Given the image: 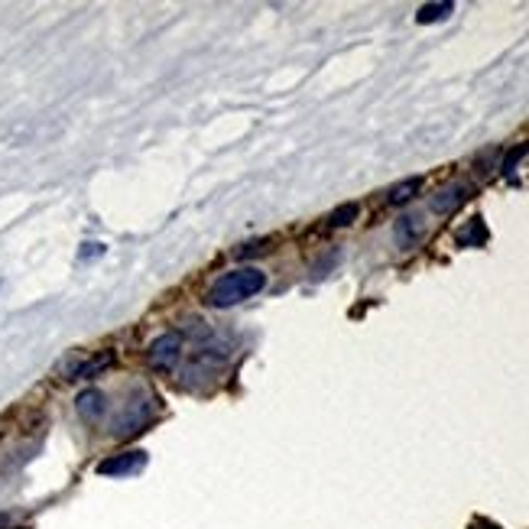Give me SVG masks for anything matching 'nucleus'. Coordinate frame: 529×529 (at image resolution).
Masks as SVG:
<instances>
[{"instance_id":"nucleus-1","label":"nucleus","mask_w":529,"mask_h":529,"mask_svg":"<svg viewBox=\"0 0 529 529\" xmlns=\"http://www.w3.org/2000/svg\"><path fill=\"white\" fill-rule=\"evenodd\" d=\"M266 286V273L256 270V266H240V270H231V273L218 276L212 282V289L205 296V302L212 309H231L244 299H254L256 292H263Z\"/></svg>"},{"instance_id":"nucleus-2","label":"nucleus","mask_w":529,"mask_h":529,"mask_svg":"<svg viewBox=\"0 0 529 529\" xmlns=\"http://www.w3.org/2000/svg\"><path fill=\"white\" fill-rule=\"evenodd\" d=\"M153 413H156V403H153L150 393L140 387L130 390L127 403L121 406L117 419L111 422V435H114V439H133V435H140L143 429H146V422L153 419Z\"/></svg>"},{"instance_id":"nucleus-3","label":"nucleus","mask_w":529,"mask_h":529,"mask_svg":"<svg viewBox=\"0 0 529 529\" xmlns=\"http://www.w3.org/2000/svg\"><path fill=\"white\" fill-rule=\"evenodd\" d=\"M179 354H182V335L179 331H166L150 341L146 348V364L153 371H172L179 364Z\"/></svg>"},{"instance_id":"nucleus-4","label":"nucleus","mask_w":529,"mask_h":529,"mask_svg":"<svg viewBox=\"0 0 529 529\" xmlns=\"http://www.w3.org/2000/svg\"><path fill=\"white\" fill-rule=\"evenodd\" d=\"M146 465V451H121V455H111L97 465V474L104 477H127L137 474L140 467Z\"/></svg>"},{"instance_id":"nucleus-5","label":"nucleus","mask_w":529,"mask_h":529,"mask_svg":"<svg viewBox=\"0 0 529 529\" xmlns=\"http://www.w3.org/2000/svg\"><path fill=\"white\" fill-rule=\"evenodd\" d=\"M467 198H471V186H467V182H448L445 188H439V192L432 195L429 208H432L435 214H451L455 208H461Z\"/></svg>"},{"instance_id":"nucleus-6","label":"nucleus","mask_w":529,"mask_h":529,"mask_svg":"<svg viewBox=\"0 0 529 529\" xmlns=\"http://www.w3.org/2000/svg\"><path fill=\"white\" fill-rule=\"evenodd\" d=\"M111 364H114V351H97L95 357H81V361L65 364L62 371H65V380H91L104 367H111Z\"/></svg>"},{"instance_id":"nucleus-7","label":"nucleus","mask_w":529,"mask_h":529,"mask_svg":"<svg viewBox=\"0 0 529 529\" xmlns=\"http://www.w3.org/2000/svg\"><path fill=\"white\" fill-rule=\"evenodd\" d=\"M75 409H78V415L85 422H97V419H104V413H107V397L101 390L91 387V390H85V393H78Z\"/></svg>"},{"instance_id":"nucleus-8","label":"nucleus","mask_w":529,"mask_h":529,"mask_svg":"<svg viewBox=\"0 0 529 529\" xmlns=\"http://www.w3.org/2000/svg\"><path fill=\"white\" fill-rule=\"evenodd\" d=\"M393 234H397L399 247H413L415 240L425 234V221L419 218V214H403V218L393 224Z\"/></svg>"},{"instance_id":"nucleus-9","label":"nucleus","mask_w":529,"mask_h":529,"mask_svg":"<svg viewBox=\"0 0 529 529\" xmlns=\"http://www.w3.org/2000/svg\"><path fill=\"white\" fill-rule=\"evenodd\" d=\"M419 188H422V179L419 176L403 179V182H397L393 188H387V205H406L415 192H419Z\"/></svg>"},{"instance_id":"nucleus-10","label":"nucleus","mask_w":529,"mask_h":529,"mask_svg":"<svg viewBox=\"0 0 529 529\" xmlns=\"http://www.w3.org/2000/svg\"><path fill=\"white\" fill-rule=\"evenodd\" d=\"M484 240H487V228H484V221H481V218H471L465 228L458 231V244H461V247H481Z\"/></svg>"},{"instance_id":"nucleus-11","label":"nucleus","mask_w":529,"mask_h":529,"mask_svg":"<svg viewBox=\"0 0 529 529\" xmlns=\"http://www.w3.org/2000/svg\"><path fill=\"white\" fill-rule=\"evenodd\" d=\"M455 10V4H425V7H419V13H415V23H439V20H445Z\"/></svg>"},{"instance_id":"nucleus-12","label":"nucleus","mask_w":529,"mask_h":529,"mask_svg":"<svg viewBox=\"0 0 529 529\" xmlns=\"http://www.w3.org/2000/svg\"><path fill=\"white\" fill-rule=\"evenodd\" d=\"M357 212H361V208H357V205H354V202H348V205H338L335 212L328 214V228H348V224H351V221L357 218Z\"/></svg>"},{"instance_id":"nucleus-13","label":"nucleus","mask_w":529,"mask_h":529,"mask_svg":"<svg viewBox=\"0 0 529 529\" xmlns=\"http://www.w3.org/2000/svg\"><path fill=\"white\" fill-rule=\"evenodd\" d=\"M526 153H529V143H523V146H516L513 153H507V159H503V172H507V176H513V172H516V163H520Z\"/></svg>"},{"instance_id":"nucleus-14","label":"nucleus","mask_w":529,"mask_h":529,"mask_svg":"<svg viewBox=\"0 0 529 529\" xmlns=\"http://www.w3.org/2000/svg\"><path fill=\"white\" fill-rule=\"evenodd\" d=\"M266 244H270V238H256L250 240V244H240L238 250H234V256H250V254H263Z\"/></svg>"},{"instance_id":"nucleus-15","label":"nucleus","mask_w":529,"mask_h":529,"mask_svg":"<svg viewBox=\"0 0 529 529\" xmlns=\"http://www.w3.org/2000/svg\"><path fill=\"white\" fill-rule=\"evenodd\" d=\"M104 254V244H81V260H91V256H101Z\"/></svg>"},{"instance_id":"nucleus-16","label":"nucleus","mask_w":529,"mask_h":529,"mask_svg":"<svg viewBox=\"0 0 529 529\" xmlns=\"http://www.w3.org/2000/svg\"><path fill=\"white\" fill-rule=\"evenodd\" d=\"M10 526V513H0V529H7Z\"/></svg>"}]
</instances>
